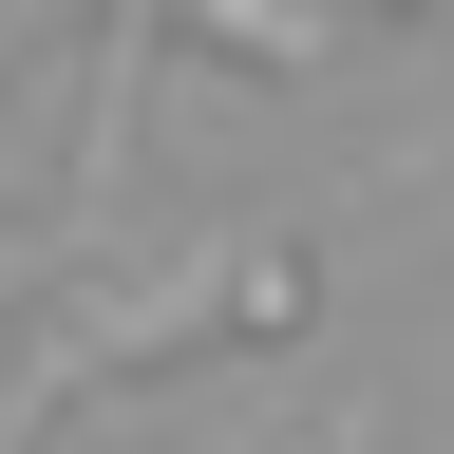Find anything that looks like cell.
<instances>
[{"label": "cell", "mask_w": 454, "mask_h": 454, "mask_svg": "<svg viewBox=\"0 0 454 454\" xmlns=\"http://www.w3.org/2000/svg\"><path fill=\"white\" fill-rule=\"evenodd\" d=\"M20 38H38V20H0V57H20Z\"/></svg>", "instance_id": "7a4b0ae2"}, {"label": "cell", "mask_w": 454, "mask_h": 454, "mask_svg": "<svg viewBox=\"0 0 454 454\" xmlns=\"http://www.w3.org/2000/svg\"><path fill=\"white\" fill-rule=\"evenodd\" d=\"M208 57H340V38H360V20H265V0H208V20H190Z\"/></svg>", "instance_id": "6da1fadb"}]
</instances>
